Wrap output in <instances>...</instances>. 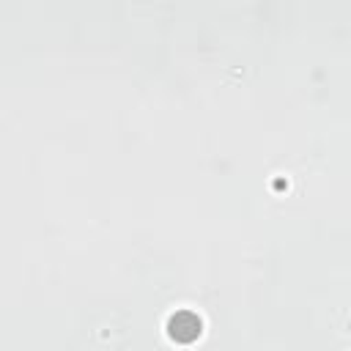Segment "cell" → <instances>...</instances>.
Masks as SVG:
<instances>
[{
  "label": "cell",
  "instance_id": "6da1fadb",
  "mask_svg": "<svg viewBox=\"0 0 351 351\" xmlns=\"http://www.w3.org/2000/svg\"><path fill=\"white\" fill-rule=\"evenodd\" d=\"M167 335L176 343H192V340H197L203 335V318L195 310L181 307L167 318Z\"/></svg>",
  "mask_w": 351,
  "mask_h": 351
}]
</instances>
